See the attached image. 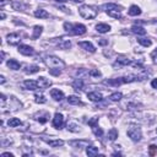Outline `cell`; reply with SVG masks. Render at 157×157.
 <instances>
[{
  "label": "cell",
  "instance_id": "obj_1",
  "mask_svg": "<svg viewBox=\"0 0 157 157\" xmlns=\"http://www.w3.org/2000/svg\"><path fill=\"white\" fill-rule=\"evenodd\" d=\"M78 13L85 20H92L98 15V7L92 5H82L78 7Z\"/></svg>",
  "mask_w": 157,
  "mask_h": 157
},
{
  "label": "cell",
  "instance_id": "obj_2",
  "mask_svg": "<svg viewBox=\"0 0 157 157\" xmlns=\"http://www.w3.org/2000/svg\"><path fill=\"white\" fill-rule=\"evenodd\" d=\"M64 28H65V31H67V32H70L71 34H75V36L85 34L86 31H87L86 26L82 25V23H75V25H71V23H69V22H65V23H64Z\"/></svg>",
  "mask_w": 157,
  "mask_h": 157
},
{
  "label": "cell",
  "instance_id": "obj_3",
  "mask_svg": "<svg viewBox=\"0 0 157 157\" xmlns=\"http://www.w3.org/2000/svg\"><path fill=\"white\" fill-rule=\"evenodd\" d=\"M44 63L49 69H64L65 67V63L55 55H47L44 58Z\"/></svg>",
  "mask_w": 157,
  "mask_h": 157
},
{
  "label": "cell",
  "instance_id": "obj_4",
  "mask_svg": "<svg viewBox=\"0 0 157 157\" xmlns=\"http://www.w3.org/2000/svg\"><path fill=\"white\" fill-rule=\"evenodd\" d=\"M103 9L105 10V12L113 17V18H121V9L115 5V4H105L103 5Z\"/></svg>",
  "mask_w": 157,
  "mask_h": 157
},
{
  "label": "cell",
  "instance_id": "obj_5",
  "mask_svg": "<svg viewBox=\"0 0 157 157\" xmlns=\"http://www.w3.org/2000/svg\"><path fill=\"white\" fill-rule=\"evenodd\" d=\"M126 134H128V136H129L132 141H135V142L140 141L141 137H142L141 129H140L137 125H130L129 129H128V131H126Z\"/></svg>",
  "mask_w": 157,
  "mask_h": 157
},
{
  "label": "cell",
  "instance_id": "obj_6",
  "mask_svg": "<svg viewBox=\"0 0 157 157\" xmlns=\"http://www.w3.org/2000/svg\"><path fill=\"white\" fill-rule=\"evenodd\" d=\"M55 44L58 48L60 49H69L71 47V42L70 39L65 38V37H60V38H55Z\"/></svg>",
  "mask_w": 157,
  "mask_h": 157
},
{
  "label": "cell",
  "instance_id": "obj_7",
  "mask_svg": "<svg viewBox=\"0 0 157 157\" xmlns=\"http://www.w3.org/2000/svg\"><path fill=\"white\" fill-rule=\"evenodd\" d=\"M129 64H130V60H129L126 56L120 55V56H118L117 60L114 61L113 66H114V67H118V69H121V67H124V66H128Z\"/></svg>",
  "mask_w": 157,
  "mask_h": 157
},
{
  "label": "cell",
  "instance_id": "obj_8",
  "mask_svg": "<svg viewBox=\"0 0 157 157\" xmlns=\"http://www.w3.org/2000/svg\"><path fill=\"white\" fill-rule=\"evenodd\" d=\"M6 40L11 45H16L21 42V34L20 33H9L6 36Z\"/></svg>",
  "mask_w": 157,
  "mask_h": 157
},
{
  "label": "cell",
  "instance_id": "obj_9",
  "mask_svg": "<svg viewBox=\"0 0 157 157\" xmlns=\"http://www.w3.org/2000/svg\"><path fill=\"white\" fill-rule=\"evenodd\" d=\"M17 50H18V53H21L22 55H27V56L34 54V49H33L32 47H29V45H26V44H20L18 48H17Z\"/></svg>",
  "mask_w": 157,
  "mask_h": 157
},
{
  "label": "cell",
  "instance_id": "obj_10",
  "mask_svg": "<svg viewBox=\"0 0 157 157\" xmlns=\"http://www.w3.org/2000/svg\"><path fill=\"white\" fill-rule=\"evenodd\" d=\"M53 126L55 129H61L64 126V117L60 113H56L53 118Z\"/></svg>",
  "mask_w": 157,
  "mask_h": 157
},
{
  "label": "cell",
  "instance_id": "obj_11",
  "mask_svg": "<svg viewBox=\"0 0 157 157\" xmlns=\"http://www.w3.org/2000/svg\"><path fill=\"white\" fill-rule=\"evenodd\" d=\"M78 45L86 52H90V53H94L96 52V48L91 42H78Z\"/></svg>",
  "mask_w": 157,
  "mask_h": 157
},
{
  "label": "cell",
  "instance_id": "obj_12",
  "mask_svg": "<svg viewBox=\"0 0 157 157\" xmlns=\"http://www.w3.org/2000/svg\"><path fill=\"white\" fill-rule=\"evenodd\" d=\"M42 140L44 141V142H47L49 146H52V147H59V146H63L64 145V141L63 140H52V139H47V137H42Z\"/></svg>",
  "mask_w": 157,
  "mask_h": 157
},
{
  "label": "cell",
  "instance_id": "obj_13",
  "mask_svg": "<svg viewBox=\"0 0 157 157\" xmlns=\"http://www.w3.org/2000/svg\"><path fill=\"white\" fill-rule=\"evenodd\" d=\"M72 147H76V148H81V147H87L90 145V141L88 140H76V141H70L69 142Z\"/></svg>",
  "mask_w": 157,
  "mask_h": 157
},
{
  "label": "cell",
  "instance_id": "obj_14",
  "mask_svg": "<svg viewBox=\"0 0 157 157\" xmlns=\"http://www.w3.org/2000/svg\"><path fill=\"white\" fill-rule=\"evenodd\" d=\"M37 82H38V86H39V88H48L50 85H52V81L49 80V78H47V77H39L38 80H37Z\"/></svg>",
  "mask_w": 157,
  "mask_h": 157
},
{
  "label": "cell",
  "instance_id": "obj_15",
  "mask_svg": "<svg viewBox=\"0 0 157 157\" xmlns=\"http://www.w3.org/2000/svg\"><path fill=\"white\" fill-rule=\"evenodd\" d=\"M23 86L26 90H31V91H34L37 90L39 86H38V82L37 81H33V80H26L23 82Z\"/></svg>",
  "mask_w": 157,
  "mask_h": 157
},
{
  "label": "cell",
  "instance_id": "obj_16",
  "mask_svg": "<svg viewBox=\"0 0 157 157\" xmlns=\"http://www.w3.org/2000/svg\"><path fill=\"white\" fill-rule=\"evenodd\" d=\"M50 96H52V98H54L55 101H61V99L64 98V92L60 91V90H58V88H53V90L50 91Z\"/></svg>",
  "mask_w": 157,
  "mask_h": 157
},
{
  "label": "cell",
  "instance_id": "obj_17",
  "mask_svg": "<svg viewBox=\"0 0 157 157\" xmlns=\"http://www.w3.org/2000/svg\"><path fill=\"white\" fill-rule=\"evenodd\" d=\"M11 6H12V9L16 10V11H25V10L27 9V5L23 4L22 1H12V2H11Z\"/></svg>",
  "mask_w": 157,
  "mask_h": 157
},
{
  "label": "cell",
  "instance_id": "obj_18",
  "mask_svg": "<svg viewBox=\"0 0 157 157\" xmlns=\"http://www.w3.org/2000/svg\"><path fill=\"white\" fill-rule=\"evenodd\" d=\"M34 118H36L39 123L44 124V123H47V121H48V119H49V113H47V112H40L39 114H36V115H34Z\"/></svg>",
  "mask_w": 157,
  "mask_h": 157
},
{
  "label": "cell",
  "instance_id": "obj_19",
  "mask_svg": "<svg viewBox=\"0 0 157 157\" xmlns=\"http://www.w3.org/2000/svg\"><path fill=\"white\" fill-rule=\"evenodd\" d=\"M96 31L99 33H107L110 31V26L107 23H97L96 25Z\"/></svg>",
  "mask_w": 157,
  "mask_h": 157
},
{
  "label": "cell",
  "instance_id": "obj_20",
  "mask_svg": "<svg viewBox=\"0 0 157 157\" xmlns=\"http://www.w3.org/2000/svg\"><path fill=\"white\" fill-rule=\"evenodd\" d=\"M87 97H88V99L92 101V102H101L102 98H103L99 92H90V93H87Z\"/></svg>",
  "mask_w": 157,
  "mask_h": 157
},
{
  "label": "cell",
  "instance_id": "obj_21",
  "mask_svg": "<svg viewBox=\"0 0 157 157\" xmlns=\"http://www.w3.org/2000/svg\"><path fill=\"white\" fill-rule=\"evenodd\" d=\"M7 66L11 70H18L21 67V64L17 60H15V59H9L7 60Z\"/></svg>",
  "mask_w": 157,
  "mask_h": 157
},
{
  "label": "cell",
  "instance_id": "obj_22",
  "mask_svg": "<svg viewBox=\"0 0 157 157\" xmlns=\"http://www.w3.org/2000/svg\"><path fill=\"white\" fill-rule=\"evenodd\" d=\"M34 16L38 17V18H48L49 17V13L44 9H37L34 11Z\"/></svg>",
  "mask_w": 157,
  "mask_h": 157
},
{
  "label": "cell",
  "instance_id": "obj_23",
  "mask_svg": "<svg viewBox=\"0 0 157 157\" xmlns=\"http://www.w3.org/2000/svg\"><path fill=\"white\" fill-rule=\"evenodd\" d=\"M131 32L135 33V34H137V36H144V34H146V29H145L144 27H140V26H136V25H134V26L131 27Z\"/></svg>",
  "mask_w": 157,
  "mask_h": 157
},
{
  "label": "cell",
  "instance_id": "obj_24",
  "mask_svg": "<svg viewBox=\"0 0 157 157\" xmlns=\"http://www.w3.org/2000/svg\"><path fill=\"white\" fill-rule=\"evenodd\" d=\"M67 130L71 131V132H80V126L78 124H76L75 121H69L67 125H66Z\"/></svg>",
  "mask_w": 157,
  "mask_h": 157
},
{
  "label": "cell",
  "instance_id": "obj_25",
  "mask_svg": "<svg viewBox=\"0 0 157 157\" xmlns=\"http://www.w3.org/2000/svg\"><path fill=\"white\" fill-rule=\"evenodd\" d=\"M43 32V27L42 26H34L33 27V33H32V39H37L39 38V36Z\"/></svg>",
  "mask_w": 157,
  "mask_h": 157
},
{
  "label": "cell",
  "instance_id": "obj_26",
  "mask_svg": "<svg viewBox=\"0 0 157 157\" xmlns=\"http://www.w3.org/2000/svg\"><path fill=\"white\" fill-rule=\"evenodd\" d=\"M128 13H129L130 16H137V15L141 13V10H140L139 6H136V5H131L130 9H129V11H128Z\"/></svg>",
  "mask_w": 157,
  "mask_h": 157
},
{
  "label": "cell",
  "instance_id": "obj_27",
  "mask_svg": "<svg viewBox=\"0 0 157 157\" xmlns=\"http://www.w3.org/2000/svg\"><path fill=\"white\" fill-rule=\"evenodd\" d=\"M67 102L70 104H74V105H82L81 99L78 97H76V96H69L67 97Z\"/></svg>",
  "mask_w": 157,
  "mask_h": 157
},
{
  "label": "cell",
  "instance_id": "obj_28",
  "mask_svg": "<svg viewBox=\"0 0 157 157\" xmlns=\"http://www.w3.org/2000/svg\"><path fill=\"white\" fill-rule=\"evenodd\" d=\"M86 153L90 157L96 156V155H98V147H96V146H87L86 147Z\"/></svg>",
  "mask_w": 157,
  "mask_h": 157
},
{
  "label": "cell",
  "instance_id": "obj_29",
  "mask_svg": "<svg viewBox=\"0 0 157 157\" xmlns=\"http://www.w3.org/2000/svg\"><path fill=\"white\" fill-rule=\"evenodd\" d=\"M72 87L76 90V91H82L83 90V81L82 78H76L72 83Z\"/></svg>",
  "mask_w": 157,
  "mask_h": 157
},
{
  "label": "cell",
  "instance_id": "obj_30",
  "mask_svg": "<svg viewBox=\"0 0 157 157\" xmlns=\"http://www.w3.org/2000/svg\"><path fill=\"white\" fill-rule=\"evenodd\" d=\"M7 125L11 126V128H16V126H20L21 125V120L18 118H10L9 121H7Z\"/></svg>",
  "mask_w": 157,
  "mask_h": 157
},
{
  "label": "cell",
  "instance_id": "obj_31",
  "mask_svg": "<svg viewBox=\"0 0 157 157\" xmlns=\"http://www.w3.org/2000/svg\"><path fill=\"white\" fill-rule=\"evenodd\" d=\"M39 70H40L39 66H37V65H29V66H26L25 72H26V74H34V72H37V71H39Z\"/></svg>",
  "mask_w": 157,
  "mask_h": 157
},
{
  "label": "cell",
  "instance_id": "obj_32",
  "mask_svg": "<svg viewBox=\"0 0 157 157\" xmlns=\"http://www.w3.org/2000/svg\"><path fill=\"white\" fill-rule=\"evenodd\" d=\"M121 98H123V94H121L120 92H114V93H112V94L109 96V99H110L112 102H119Z\"/></svg>",
  "mask_w": 157,
  "mask_h": 157
},
{
  "label": "cell",
  "instance_id": "obj_33",
  "mask_svg": "<svg viewBox=\"0 0 157 157\" xmlns=\"http://www.w3.org/2000/svg\"><path fill=\"white\" fill-rule=\"evenodd\" d=\"M34 101H36V103H39V104H43V103L47 102L45 97H44L42 93H36V94H34Z\"/></svg>",
  "mask_w": 157,
  "mask_h": 157
},
{
  "label": "cell",
  "instance_id": "obj_34",
  "mask_svg": "<svg viewBox=\"0 0 157 157\" xmlns=\"http://www.w3.org/2000/svg\"><path fill=\"white\" fill-rule=\"evenodd\" d=\"M118 137V130L117 129H110L109 131H108V139L110 140V141H114L115 139Z\"/></svg>",
  "mask_w": 157,
  "mask_h": 157
},
{
  "label": "cell",
  "instance_id": "obj_35",
  "mask_svg": "<svg viewBox=\"0 0 157 157\" xmlns=\"http://www.w3.org/2000/svg\"><path fill=\"white\" fill-rule=\"evenodd\" d=\"M137 42H139V44H141L142 47H150V45L152 44L151 39H148V38H137Z\"/></svg>",
  "mask_w": 157,
  "mask_h": 157
},
{
  "label": "cell",
  "instance_id": "obj_36",
  "mask_svg": "<svg viewBox=\"0 0 157 157\" xmlns=\"http://www.w3.org/2000/svg\"><path fill=\"white\" fill-rule=\"evenodd\" d=\"M92 131H93V134H94L96 136H102V135H103V130L98 126V124L94 125V126H92Z\"/></svg>",
  "mask_w": 157,
  "mask_h": 157
},
{
  "label": "cell",
  "instance_id": "obj_37",
  "mask_svg": "<svg viewBox=\"0 0 157 157\" xmlns=\"http://www.w3.org/2000/svg\"><path fill=\"white\" fill-rule=\"evenodd\" d=\"M88 74H90L91 76H94V77H99V76H101V71L97 70V69H92V70H90Z\"/></svg>",
  "mask_w": 157,
  "mask_h": 157
},
{
  "label": "cell",
  "instance_id": "obj_38",
  "mask_svg": "<svg viewBox=\"0 0 157 157\" xmlns=\"http://www.w3.org/2000/svg\"><path fill=\"white\" fill-rule=\"evenodd\" d=\"M98 124V118L97 117H93V118H91L90 120H88V125L92 128V126H94V125H97Z\"/></svg>",
  "mask_w": 157,
  "mask_h": 157
},
{
  "label": "cell",
  "instance_id": "obj_39",
  "mask_svg": "<svg viewBox=\"0 0 157 157\" xmlns=\"http://www.w3.org/2000/svg\"><path fill=\"white\" fill-rule=\"evenodd\" d=\"M151 59H152L153 64H157V48L151 53Z\"/></svg>",
  "mask_w": 157,
  "mask_h": 157
},
{
  "label": "cell",
  "instance_id": "obj_40",
  "mask_svg": "<svg viewBox=\"0 0 157 157\" xmlns=\"http://www.w3.org/2000/svg\"><path fill=\"white\" fill-rule=\"evenodd\" d=\"M49 72L52 75H54V76H59L61 71H60V69H49Z\"/></svg>",
  "mask_w": 157,
  "mask_h": 157
},
{
  "label": "cell",
  "instance_id": "obj_41",
  "mask_svg": "<svg viewBox=\"0 0 157 157\" xmlns=\"http://www.w3.org/2000/svg\"><path fill=\"white\" fill-rule=\"evenodd\" d=\"M97 40H98V44H101V45H105V44H108V40L104 39V38H99V39H97Z\"/></svg>",
  "mask_w": 157,
  "mask_h": 157
},
{
  "label": "cell",
  "instance_id": "obj_42",
  "mask_svg": "<svg viewBox=\"0 0 157 157\" xmlns=\"http://www.w3.org/2000/svg\"><path fill=\"white\" fill-rule=\"evenodd\" d=\"M151 86H152L153 88H156V90H157V78H153V80L151 81Z\"/></svg>",
  "mask_w": 157,
  "mask_h": 157
},
{
  "label": "cell",
  "instance_id": "obj_43",
  "mask_svg": "<svg viewBox=\"0 0 157 157\" xmlns=\"http://www.w3.org/2000/svg\"><path fill=\"white\" fill-rule=\"evenodd\" d=\"M1 156L2 157H13V155L10 153V152H4V153H1Z\"/></svg>",
  "mask_w": 157,
  "mask_h": 157
},
{
  "label": "cell",
  "instance_id": "obj_44",
  "mask_svg": "<svg viewBox=\"0 0 157 157\" xmlns=\"http://www.w3.org/2000/svg\"><path fill=\"white\" fill-rule=\"evenodd\" d=\"M4 58H5V53H4V52H1V60H0L1 63L4 61Z\"/></svg>",
  "mask_w": 157,
  "mask_h": 157
},
{
  "label": "cell",
  "instance_id": "obj_45",
  "mask_svg": "<svg viewBox=\"0 0 157 157\" xmlns=\"http://www.w3.org/2000/svg\"><path fill=\"white\" fill-rule=\"evenodd\" d=\"M0 82L1 83H5V77L4 76H0Z\"/></svg>",
  "mask_w": 157,
  "mask_h": 157
},
{
  "label": "cell",
  "instance_id": "obj_46",
  "mask_svg": "<svg viewBox=\"0 0 157 157\" xmlns=\"http://www.w3.org/2000/svg\"><path fill=\"white\" fill-rule=\"evenodd\" d=\"M0 17H1V20H4V18L6 17V15H5L4 12H1V13H0Z\"/></svg>",
  "mask_w": 157,
  "mask_h": 157
},
{
  "label": "cell",
  "instance_id": "obj_47",
  "mask_svg": "<svg viewBox=\"0 0 157 157\" xmlns=\"http://www.w3.org/2000/svg\"><path fill=\"white\" fill-rule=\"evenodd\" d=\"M55 1H56V2H66L67 0H55Z\"/></svg>",
  "mask_w": 157,
  "mask_h": 157
},
{
  "label": "cell",
  "instance_id": "obj_48",
  "mask_svg": "<svg viewBox=\"0 0 157 157\" xmlns=\"http://www.w3.org/2000/svg\"><path fill=\"white\" fill-rule=\"evenodd\" d=\"M72 1H74V2H82L83 0H72Z\"/></svg>",
  "mask_w": 157,
  "mask_h": 157
},
{
  "label": "cell",
  "instance_id": "obj_49",
  "mask_svg": "<svg viewBox=\"0 0 157 157\" xmlns=\"http://www.w3.org/2000/svg\"><path fill=\"white\" fill-rule=\"evenodd\" d=\"M155 142H156V144H157V139H156V140H155Z\"/></svg>",
  "mask_w": 157,
  "mask_h": 157
},
{
  "label": "cell",
  "instance_id": "obj_50",
  "mask_svg": "<svg viewBox=\"0 0 157 157\" xmlns=\"http://www.w3.org/2000/svg\"><path fill=\"white\" fill-rule=\"evenodd\" d=\"M156 131H157V129H156Z\"/></svg>",
  "mask_w": 157,
  "mask_h": 157
}]
</instances>
